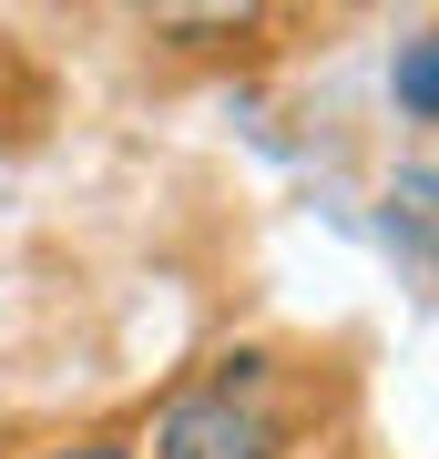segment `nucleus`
Listing matches in <instances>:
<instances>
[{"mask_svg": "<svg viewBox=\"0 0 439 459\" xmlns=\"http://www.w3.org/2000/svg\"><path fill=\"white\" fill-rule=\"evenodd\" d=\"M296 449V398L286 368L266 347H225L184 388H163V409L133 459H286Z\"/></svg>", "mask_w": 439, "mask_h": 459, "instance_id": "f257e3e1", "label": "nucleus"}, {"mask_svg": "<svg viewBox=\"0 0 439 459\" xmlns=\"http://www.w3.org/2000/svg\"><path fill=\"white\" fill-rule=\"evenodd\" d=\"M389 246L439 276V164H399L389 174Z\"/></svg>", "mask_w": 439, "mask_h": 459, "instance_id": "f03ea898", "label": "nucleus"}, {"mask_svg": "<svg viewBox=\"0 0 439 459\" xmlns=\"http://www.w3.org/2000/svg\"><path fill=\"white\" fill-rule=\"evenodd\" d=\"M389 102L408 123H439V31H408L389 51Z\"/></svg>", "mask_w": 439, "mask_h": 459, "instance_id": "7ed1b4c3", "label": "nucleus"}, {"mask_svg": "<svg viewBox=\"0 0 439 459\" xmlns=\"http://www.w3.org/2000/svg\"><path fill=\"white\" fill-rule=\"evenodd\" d=\"M41 459H133V439H62V449H41Z\"/></svg>", "mask_w": 439, "mask_h": 459, "instance_id": "20e7f679", "label": "nucleus"}]
</instances>
